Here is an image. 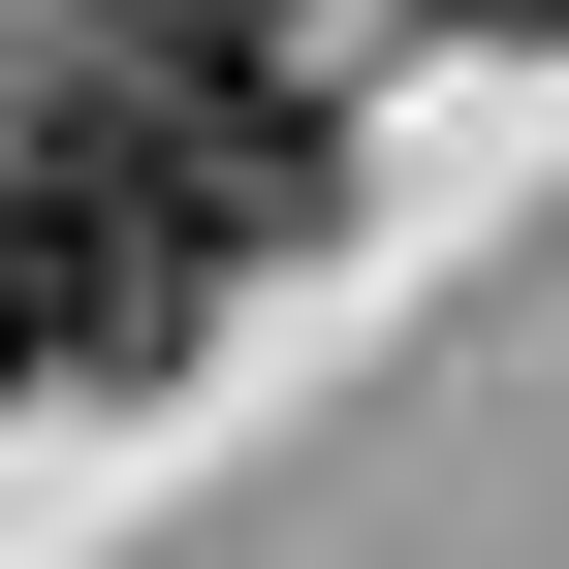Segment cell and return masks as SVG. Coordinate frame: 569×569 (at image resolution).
I'll return each mask as SVG.
<instances>
[{
    "label": "cell",
    "mask_w": 569,
    "mask_h": 569,
    "mask_svg": "<svg viewBox=\"0 0 569 569\" xmlns=\"http://www.w3.org/2000/svg\"><path fill=\"white\" fill-rule=\"evenodd\" d=\"M411 32H507V63H538V32H569V0H411Z\"/></svg>",
    "instance_id": "2"
},
{
    "label": "cell",
    "mask_w": 569,
    "mask_h": 569,
    "mask_svg": "<svg viewBox=\"0 0 569 569\" xmlns=\"http://www.w3.org/2000/svg\"><path fill=\"white\" fill-rule=\"evenodd\" d=\"M32 380H127V284H96V222H63L32 159H0V411Z\"/></svg>",
    "instance_id": "1"
}]
</instances>
